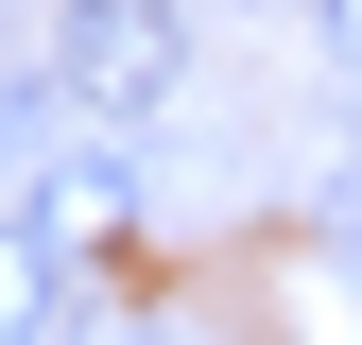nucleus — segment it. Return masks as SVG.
Returning a JSON list of instances; mask_svg holds the SVG:
<instances>
[{"label":"nucleus","instance_id":"f257e3e1","mask_svg":"<svg viewBox=\"0 0 362 345\" xmlns=\"http://www.w3.org/2000/svg\"><path fill=\"white\" fill-rule=\"evenodd\" d=\"M52 86L86 121H156L190 86V18L173 0H52Z\"/></svg>","mask_w":362,"mask_h":345},{"label":"nucleus","instance_id":"f03ea898","mask_svg":"<svg viewBox=\"0 0 362 345\" xmlns=\"http://www.w3.org/2000/svg\"><path fill=\"white\" fill-rule=\"evenodd\" d=\"M121 207H139V156H121V139L35 156V242H52V259H104V242H121Z\"/></svg>","mask_w":362,"mask_h":345},{"label":"nucleus","instance_id":"7ed1b4c3","mask_svg":"<svg viewBox=\"0 0 362 345\" xmlns=\"http://www.w3.org/2000/svg\"><path fill=\"white\" fill-rule=\"evenodd\" d=\"M69 311H86V293H52V242L0 225V345H18V328H69Z\"/></svg>","mask_w":362,"mask_h":345},{"label":"nucleus","instance_id":"20e7f679","mask_svg":"<svg viewBox=\"0 0 362 345\" xmlns=\"http://www.w3.org/2000/svg\"><path fill=\"white\" fill-rule=\"evenodd\" d=\"M310 225H328V242H362V139H345L328 172H310Z\"/></svg>","mask_w":362,"mask_h":345},{"label":"nucleus","instance_id":"39448f33","mask_svg":"<svg viewBox=\"0 0 362 345\" xmlns=\"http://www.w3.org/2000/svg\"><path fill=\"white\" fill-rule=\"evenodd\" d=\"M310 35H328V69L362 86V0H310Z\"/></svg>","mask_w":362,"mask_h":345},{"label":"nucleus","instance_id":"423d86ee","mask_svg":"<svg viewBox=\"0 0 362 345\" xmlns=\"http://www.w3.org/2000/svg\"><path fill=\"white\" fill-rule=\"evenodd\" d=\"M18 139H35V121H18V104H0V172H18Z\"/></svg>","mask_w":362,"mask_h":345}]
</instances>
